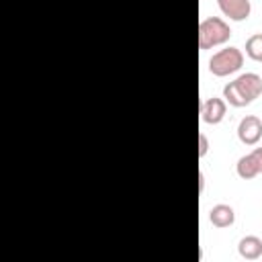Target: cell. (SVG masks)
<instances>
[{
    "instance_id": "30bf717a",
    "label": "cell",
    "mask_w": 262,
    "mask_h": 262,
    "mask_svg": "<svg viewBox=\"0 0 262 262\" xmlns=\"http://www.w3.org/2000/svg\"><path fill=\"white\" fill-rule=\"evenodd\" d=\"M246 55L254 61H262V33L248 37L246 41Z\"/></svg>"
},
{
    "instance_id": "7c38bea8",
    "label": "cell",
    "mask_w": 262,
    "mask_h": 262,
    "mask_svg": "<svg viewBox=\"0 0 262 262\" xmlns=\"http://www.w3.org/2000/svg\"><path fill=\"white\" fill-rule=\"evenodd\" d=\"M250 154H252V158H254V162H256L258 174H262V147H254Z\"/></svg>"
},
{
    "instance_id": "6da1fadb",
    "label": "cell",
    "mask_w": 262,
    "mask_h": 262,
    "mask_svg": "<svg viewBox=\"0 0 262 262\" xmlns=\"http://www.w3.org/2000/svg\"><path fill=\"white\" fill-rule=\"evenodd\" d=\"M262 94V78L254 72H246L223 86V98L227 104L242 108L252 104Z\"/></svg>"
},
{
    "instance_id": "3957f363",
    "label": "cell",
    "mask_w": 262,
    "mask_h": 262,
    "mask_svg": "<svg viewBox=\"0 0 262 262\" xmlns=\"http://www.w3.org/2000/svg\"><path fill=\"white\" fill-rule=\"evenodd\" d=\"M244 66V53L237 47H223L209 59V72L217 78H225L235 74Z\"/></svg>"
},
{
    "instance_id": "ba28073f",
    "label": "cell",
    "mask_w": 262,
    "mask_h": 262,
    "mask_svg": "<svg viewBox=\"0 0 262 262\" xmlns=\"http://www.w3.org/2000/svg\"><path fill=\"white\" fill-rule=\"evenodd\" d=\"M237 252L244 260H258L262 256V239L258 235H246L239 239Z\"/></svg>"
},
{
    "instance_id": "7a4b0ae2",
    "label": "cell",
    "mask_w": 262,
    "mask_h": 262,
    "mask_svg": "<svg viewBox=\"0 0 262 262\" xmlns=\"http://www.w3.org/2000/svg\"><path fill=\"white\" fill-rule=\"evenodd\" d=\"M231 37L229 25L219 16H207L199 25V47L201 49H213L217 45L227 43Z\"/></svg>"
},
{
    "instance_id": "8992f818",
    "label": "cell",
    "mask_w": 262,
    "mask_h": 262,
    "mask_svg": "<svg viewBox=\"0 0 262 262\" xmlns=\"http://www.w3.org/2000/svg\"><path fill=\"white\" fill-rule=\"evenodd\" d=\"M219 10L229 18V20H246L252 12V2L250 0H217Z\"/></svg>"
},
{
    "instance_id": "9c48e42d",
    "label": "cell",
    "mask_w": 262,
    "mask_h": 262,
    "mask_svg": "<svg viewBox=\"0 0 262 262\" xmlns=\"http://www.w3.org/2000/svg\"><path fill=\"white\" fill-rule=\"evenodd\" d=\"M235 172H237V176L244 178V180H250V178L258 176V168H256V162H254L252 154H246V156H242V158L237 160Z\"/></svg>"
},
{
    "instance_id": "8fae6325",
    "label": "cell",
    "mask_w": 262,
    "mask_h": 262,
    "mask_svg": "<svg viewBox=\"0 0 262 262\" xmlns=\"http://www.w3.org/2000/svg\"><path fill=\"white\" fill-rule=\"evenodd\" d=\"M209 151V139L205 133H199V158H205Z\"/></svg>"
},
{
    "instance_id": "4fadbf2b",
    "label": "cell",
    "mask_w": 262,
    "mask_h": 262,
    "mask_svg": "<svg viewBox=\"0 0 262 262\" xmlns=\"http://www.w3.org/2000/svg\"><path fill=\"white\" fill-rule=\"evenodd\" d=\"M199 188H201V192L205 190V174L203 172H199Z\"/></svg>"
},
{
    "instance_id": "277c9868",
    "label": "cell",
    "mask_w": 262,
    "mask_h": 262,
    "mask_svg": "<svg viewBox=\"0 0 262 262\" xmlns=\"http://www.w3.org/2000/svg\"><path fill=\"white\" fill-rule=\"evenodd\" d=\"M262 137V119L256 115H246L237 123V139L244 145H256Z\"/></svg>"
},
{
    "instance_id": "5b68a950",
    "label": "cell",
    "mask_w": 262,
    "mask_h": 262,
    "mask_svg": "<svg viewBox=\"0 0 262 262\" xmlns=\"http://www.w3.org/2000/svg\"><path fill=\"white\" fill-rule=\"evenodd\" d=\"M225 113H227V102L225 98H219V96H211L207 100L201 102V119L203 123L207 125H217L225 119Z\"/></svg>"
},
{
    "instance_id": "52a82bcc",
    "label": "cell",
    "mask_w": 262,
    "mask_h": 262,
    "mask_svg": "<svg viewBox=\"0 0 262 262\" xmlns=\"http://www.w3.org/2000/svg\"><path fill=\"white\" fill-rule=\"evenodd\" d=\"M209 221L219 227V229H225L229 225H233L235 221V211L231 205H225V203H219V205H213L211 211H209Z\"/></svg>"
}]
</instances>
